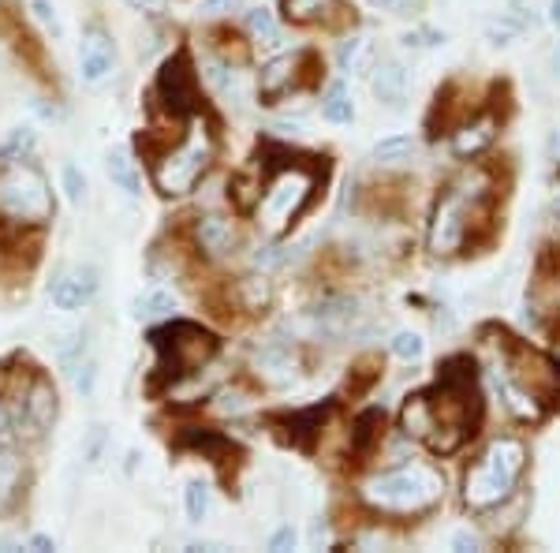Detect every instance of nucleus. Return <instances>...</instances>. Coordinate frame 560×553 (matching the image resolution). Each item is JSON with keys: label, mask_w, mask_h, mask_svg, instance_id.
<instances>
[{"label": "nucleus", "mask_w": 560, "mask_h": 553, "mask_svg": "<svg viewBox=\"0 0 560 553\" xmlns=\"http://www.w3.org/2000/svg\"><path fill=\"white\" fill-rule=\"evenodd\" d=\"M501 180L493 165H467L460 169L434 202L426 243L437 258L478 255L475 247L493 236L497 228V206H501Z\"/></svg>", "instance_id": "1"}, {"label": "nucleus", "mask_w": 560, "mask_h": 553, "mask_svg": "<svg viewBox=\"0 0 560 553\" xmlns=\"http://www.w3.org/2000/svg\"><path fill=\"white\" fill-rule=\"evenodd\" d=\"M531 464L527 441L516 434L486 441V449L463 468V505L471 512H493L512 501Z\"/></svg>", "instance_id": "2"}, {"label": "nucleus", "mask_w": 560, "mask_h": 553, "mask_svg": "<svg viewBox=\"0 0 560 553\" xmlns=\"http://www.w3.org/2000/svg\"><path fill=\"white\" fill-rule=\"evenodd\" d=\"M366 509L389 516V520H422L441 505L445 497V479L430 464H400L392 471L370 475L359 490Z\"/></svg>", "instance_id": "3"}, {"label": "nucleus", "mask_w": 560, "mask_h": 553, "mask_svg": "<svg viewBox=\"0 0 560 553\" xmlns=\"http://www.w3.org/2000/svg\"><path fill=\"white\" fill-rule=\"evenodd\" d=\"M430 408H434V434L426 438V449L434 456H452L460 453L467 441L482 430L486 419V400L478 385H456L437 378L430 389Z\"/></svg>", "instance_id": "4"}, {"label": "nucleus", "mask_w": 560, "mask_h": 553, "mask_svg": "<svg viewBox=\"0 0 560 553\" xmlns=\"http://www.w3.org/2000/svg\"><path fill=\"white\" fill-rule=\"evenodd\" d=\"M497 352L504 363V382L516 389L519 397H527L542 412V408H560V359L542 352L534 344L512 337L508 329H497Z\"/></svg>", "instance_id": "5"}, {"label": "nucleus", "mask_w": 560, "mask_h": 553, "mask_svg": "<svg viewBox=\"0 0 560 553\" xmlns=\"http://www.w3.org/2000/svg\"><path fill=\"white\" fill-rule=\"evenodd\" d=\"M314 187H318V172L303 169L295 161L288 169H280L258 199V225L266 228L269 236H284L310 206Z\"/></svg>", "instance_id": "6"}, {"label": "nucleus", "mask_w": 560, "mask_h": 553, "mask_svg": "<svg viewBox=\"0 0 560 553\" xmlns=\"http://www.w3.org/2000/svg\"><path fill=\"white\" fill-rule=\"evenodd\" d=\"M0 217L15 225H42L53 217V191L34 165L12 161L0 172Z\"/></svg>", "instance_id": "7"}, {"label": "nucleus", "mask_w": 560, "mask_h": 553, "mask_svg": "<svg viewBox=\"0 0 560 553\" xmlns=\"http://www.w3.org/2000/svg\"><path fill=\"white\" fill-rule=\"evenodd\" d=\"M150 341H154L157 355H161L157 370H168L172 382L183 378V374L202 370L213 355H217V337H213L210 329L195 326V322H183V318L180 322H168V326L154 329Z\"/></svg>", "instance_id": "8"}, {"label": "nucleus", "mask_w": 560, "mask_h": 553, "mask_svg": "<svg viewBox=\"0 0 560 553\" xmlns=\"http://www.w3.org/2000/svg\"><path fill=\"white\" fill-rule=\"evenodd\" d=\"M210 161H213V139L202 128H195L176 150H168L154 165L157 191H161V195H187V191L206 176Z\"/></svg>", "instance_id": "9"}, {"label": "nucleus", "mask_w": 560, "mask_h": 553, "mask_svg": "<svg viewBox=\"0 0 560 553\" xmlns=\"http://www.w3.org/2000/svg\"><path fill=\"white\" fill-rule=\"evenodd\" d=\"M318 68L322 64H318L314 53H284V57H273L262 68V75H258V94H262L266 105H280V98H288L292 90L314 83L310 71Z\"/></svg>", "instance_id": "10"}, {"label": "nucleus", "mask_w": 560, "mask_h": 553, "mask_svg": "<svg viewBox=\"0 0 560 553\" xmlns=\"http://www.w3.org/2000/svg\"><path fill=\"white\" fill-rule=\"evenodd\" d=\"M157 94L168 105V113L176 116H191L195 113V98H198V83H195V71H191V60L176 53L168 57L157 71Z\"/></svg>", "instance_id": "11"}, {"label": "nucleus", "mask_w": 560, "mask_h": 553, "mask_svg": "<svg viewBox=\"0 0 560 553\" xmlns=\"http://www.w3.org/2000/svg\"><path fill=\"white\" fill-rule=\"evenodd\" d=\"M501 124L504 120L493 113V109H478V113H471L460 128L452 131V154L460 157V161H475V157H482L493 142H497Z\"/></svg>", "instance_id": "12"}, {"label": "nucleus", "mask_w": 560, "mask_h": 553, "mask_svg": "<svg viewBox=\"0 0 560 553\" xmlns=\"http://www.w3.org/2000/svg\"><path fill=\"white\" fill-rule=\"evenodd\" d=\"M527 318L542 322V326L560 318V258L557 262L546 258L534 273L531 288H527Z\"/></svg>", "instance_id": "13"}, {"label": "nucleus", "mask_w": 560, "mask_h": 553, "mask_svg": "<svg viewBox=\"0 0 560 553\" xmlns=\"http://www.w3.org/2000/svg\"><path fill=\"white\" fill-rule=\"evenodd\" d=\"M112 71H116V45L105 30H86L83 45H79V79L86 86L105 83Z\"/></svg>", "instance_id": "14"}, {"label": "nucleus", "mask_w": 560, "mask_h": 553, "mask_svg": "<svg viewBox=\"0 0 560 553\" xmlns=\"http://www.w3.org/2000/svg\"><path fill=\"white\" fill-rule=\"evenodd\" d=\"M284 8V19L295 23V27H344V23H355L351 12L340 4V0H280Z\"/></svg>", "instance_id": "15"}, {"label": "nucleus", "mask_w": 560, "mask_h": 553, "mask_svg": "<svg viewBox=\"0 0 560 553\" xmlns=\"http://www.w3.org/2000/svg\"><path fill=\"white\" fill-rule=\"evenodd\" d=\"M98 292V270L94 266H79V270L64 273L60 281L53 284V303L60 311H79L86 307Z\"/></svg>", "instance_id": "16"}, {"label": "nucleus", "mask_w": 560, "mask_h": 553, "mask_svg": "<svg viewBox=\"0 0 560 553\" xmlns=\"http://www.w3.org/2000/svg\"><path fill=\"white\" fill-rule=\"evenodd\" d=\"M370 90L378 105H389V109H400L407 101V90H411V71L400 64V60H381L374 75H370Z\"/></svg>", "instance_id": "17"}, {"label": "nucleus", "mask_w": 560, "mask_h": 553, "mask_svg": "<svg viewBox=\"0 0 560 553\" xmlns=\"http://www.w3.org/2000/svg\"><path fill=\"white\" fill-rule=\"evenodd\" d=\"M385 441V408H366V412L355 415L351 423V460L363 464L381 449Z\"/></svg>", "instance_id": "18"}, {"label": "nucleus", "mask_w": 560, "mask_h": 553, "mask_svg": "<svg viewBox=\"0 0 560 553\" xmlns=\"http://www.w3.org/2000/svg\"><path fill=\"white\" fill-rule=\"evenodd\" d=\"M195 243L213 258L228 255L236 247V225L221 213H202L195 221Z\"/></svg>", "instance_id": "19"}, {"label": "nucleus", "mask_w": 560, "mask_h": 553, "mask_svg": "<svg viewBox=\"0 0 560 553\" xmlns=\"http://www.w3.org/2000/svg\"><path fill=\"white\" fill-rule=\"evenodd\" d=\"M56 419V393L45 382H38L30 389V397L23 400V412H19V426L27 423L30 434H42L45 426H53Z\"/></svg>", "instance_id": "20"}, {"label": "nucleus", "mask_w": 560, "mask_h": 553, "mask_svg": "<svg viewBox=\"0 0 560 553\" xmlns=\"http://www.w3.org/2000/svg\"><path fill=\"white\" fill-rule=\"evenodd\" d=\"M329 415H333V400H325V404H310V408H299V412L288 415V430H292L295 445L310 449V441L322 434V426L329 423Z\"/></svg>", "instance_id": "21"}, {"label": "nucleus", "mask_w": 560, "mask_h": 553, "mask_svg": "<svg viewBox=\"0 0 560 553\" xmlns=\"http://www.w3.org/2000/svg\"><path fill=\"white\" fill-rule=\"evenodd\" d=\"M531 27H534V12H527V8H512V12H501L497 19L486 23V42L490 45H512L516 38H523Z\"/></svg>", "instance_id": "22"}, {"label": "nucleus", "mask_w": 560, "mask_h": 553, "mask_svg": "<svg viewBox=\"0 0 560 553\" xmlns=\"http://www.w3.org/2000/svg\"><path fill=\"white\" fill-rule=\"evenodd\" d=\"M258 374L266 378L269 385H292L295 382V359L288 348H277V344H266L258 352Z\"/></svg>", "instance_id": "23"}, {"label": "nucleus", "mask_w": 560, "mask_h": 553, "mask_svg": "<svg viewBox=\"0 0 560 553\" xmlns=\"http://www.w3.org/2000/svg\"><path fill=\"white\" fill-rule=\"evenodd\" d=\"M336 64H340V71H348V75H366L370 64H374V42L363 38V34H355V38H348V42H340V49H336Z\"/></svg>", "instance_id": "24"}, {"label": "nucleus", "mask_w": 560, "mask_h": 553, "mask_svg": "<svg viewBox=\"0 0 560 553\" xmlns=\"http://www.w3.org/2000/svg\"><path fill=\"white\" fill-rule=\"evenodd\" d=\"M355 311H359V299L355 296H325L322 303H314L310 318L325 322V326H344V322L355 318Z\"/></svg>", "instance_id": "25"}, {"label": "nucleus", "mask_w": 560, "mask_h": 553, "mask_svg": "<svg viewBox=\"0 0 560 553\" xmlns=\"http://www.w3.org/2000/svg\"><path fill=\"white\" fill-rule=\"evenodd\" d=\"M109 180L124 191L127 199H139L142 195V176L127 154H109Z\"/></svg>", "instance_id": "26"}, {"label": "nucleus", "mask_w": 560, "mask_h": 553, "mask_svg": "<svg viewBox=\"0 0 560 553\" xmlns=\"http://www.w3.org/2000/svg\"><path fill=\"white\" fill-rule=\"evenodd\" d=\"M322 116L329 120V124H351V120H355V101H351L348 86H344V83H333L329 90H325V98H322Z\"/></svg>", "instance_id": "27"}, {"label": "nucleus", "mask_w": 560, "mask_h": 553, "mask_svg": "<svg viewBox=\"0 0 560 553\" xmlns=\"http://www.w3.org/2000/svg\"><path fill=\"white\" fill-rule=\"evenodd\" d=\"M19 486H23V460L4 449V453H0V509L12 505V497L19 494Z\"/></svg>", "instance_id": "28"}, {"label": "nucleus", "mask_w": 560, "mask_h": 553, "mask_svg": "<svg viewBox=\"0 0 560 553\" xmlns=\"http://www.w3.org/2000/svg\"><path fill=\"white\" fill-rule=\"evenodd\" d=\"M34 150H38V135L30 128H15L0 142V161H27Z\"/></svg>", "instance_id": "29"}, {"label": "nucleus", "mask_w": 560, "mask_h": 553, "mask_svg": "<svg viewBox=\"0 0 560 553\" xmlns=\"http://www.w3.org/2000/svg\"><path fill=\"white\" fill-rule=\"evenodd\" d=\"M411 154H415V139H411V135H389V139H381L378 146H374V161H381V165L407 161Z\"/></svg>", "instance_id": "30"}, {"label": "nucleus", "mask_w": 560, "mask_h": 553, "mask_svg": "<svg viewBox=\"0 0 560 553\" xmlns=\"http://www.w3.org/2000/svg\"><path fill=\"white\" fill-rule=\"evenodd\" d=\"M176 311V296L172 292H146L142 299H135V318H165Z\"/></svg>", "instance_id": "31"}, {"label": "nucleus", "mask_w": 560, "mask_h": 553, "mask_svg": "<svg viewBox=\"0 0 560 553\" xmlns=\"http://www.w3.org/2000/svg\"><path fill=\"white\" fill-rule=\"evenodd\" d=\"M404 42V49H415V53H430V49H441V45L448 42V34L441 27H411L400 38Z\"/></svg>", "instance_id": "32"}, {"label": "nucleus", "mask_w": 560, "mask_h": 553, "mask_svg": "<svg viewBox=\"0 0 560 553\" xmlns=\"http://www.w3.org/2000/svg\"><path fill=\"white\" fill-rule=\"evenodd\" d=\"M183 505H187V520L191 524H202L206 520V512H210V486L206 483H187V490H183Z\"/></svg>", "instance_id": "33"}, {"label": "nucleus", "mask_w": 560, "mask_h": 553, "mask_svg": "<svg viewBox=\"0 0 560 553\" xmlns=\"http://www.w3.org/2000/svg\"><path fill=\"white\" fill-rule=\"evenodd\" d=\"M247 30H251L254 38H262L266 45L280 42L277 19H273V12H266V8H251V12H247Z\"/></svg>", "instance_id": "34"}, {"label": "nucleus", "mask_w": 560, "mask_h": 553, "mask_svg": "<svg viewBox=\"0 0 560 553\" xmlns=\"http://www.w3.org/2000/svg\"><path fill=\"white\" fill-rule=\"evenodd\" d=\"M183 445H187V449H195V453H202V456H210V460H217L224 449H232V445H228V438L213 434V430H195L191 438H183Z\"/></svg>", "instance_id": "35"}, {"label": "nucleus", "mask_w": 560, "mask_h": 553, "mask_svg": "<svg viewBox=\"0 0 560 553\" xmlns=\"http://www.w3.org/2000/svg\"><path fill=\"white\" fill-rule=\"evenodd\" d=\"M422 352H426V341H422L419 333L404 329V333H396V337H392V355H396V359L415 363V359H422Z\"/></svg>", "instance_id": "36"}, {"label": "nucleus", "mask_w": 560, "mask_h": 553, "mask_svg": "<svg viewBox=\"0 0 560 553\" xmlns=\"http://www.w3.org/2000/svg\"><path fill=\"white\" fill-rule=\"evenodd\" d=\"M269 284L262 277H251V281H243V303H247V311H262L269 303Z\"/></svg>", "instance_id": "37"}, {"label": "nucleus", "mask_w": 560, "mask_h": 553, "mask_svg": "<svg viewBox=\"0 0 560 553\" xmlns=\"http://www.w3.org/2000/svg\"><path fill=\"white\" fill-rule=\"evenodd\" d=\"M30 12H34V19H38L42 27H49V30L60 34V15H56L53 0H30Z\"/></svg>", "instance_id": "38"}, {"label": "nucleus", "mask_w": 560, "mask_h": 553, "mask_svg": "<svg viewBox=\"0 0 560 553\" xmlns=\"http://www.w3.org/2000/svg\"><path fill=\"white\" fill-rule=\"evenodd\" d=\"M64 187H68V199L71 202H83L86 195V176L75 165H64Z\"/></svg>", "instance_id": "39"}, {"label": "nucleus", "mask_w": 560, "mask_h": 553, "mask_svg": "<svg viewBox=\"0 0 560 553\" xmlns=\"http://www.w3.org/2000/svg\"><path fill=\"white\" fill-rule=\"evenodd\" d=\"M295 542H299V535H295L292 524L277 527L273 535H269V550H295Z\"/></svg>", "instance_id": "40"}, {"label": "nucleus", "mask_w": 560, "mask_h": 553, "mask_svg": "<svg viewBox=\"0 0 560 553\" xmlns=\"http://www.w3.org/2000/svg\"><path fill=\"white\" fill-rule=\"evenodd\" d=\"M448 546H452V550H460V553H475V550H482V539H478L475 531H456Z\"/></svg>", "instance_id": "41"}, {"label": "nucleus", "mask_w": 560, "mask_h": 553, "mask_svg": "<svg viewBox=\"0 0 560 553\" xmlns=\"http://www.w3.org/2000/svg\"><path fill=\"white\" fill-rule=\"evenodd\" d=\"M243 0H202L198 12L202 15H224V12H236Z\"/></svg>", "instance_id": "42"}, {"label": "nucleus", "mask_w": 560, "mask_h": 553, "mask_svg": "<svg viewBox=\"0 0 560 553\" xmlns=\"http://www.w3.org/2000/svg\"><path fill=\"white\" fill-rule=\"evenodd\" d=\"M280 262H284V255H280L277 247H262V251L254 255V266H258V270H269V266H280Z\"/></svg>", "instance_id": "43"}, {"label": "nucleus", "mask_w": 560, "mask_h": 553, "mask_svg": "<svg viewBox=\"0 0 560 553\" xmlns=\"http://www.w3.org/2000/svg\"><path fill=\"white\" fill-rule=\"evenodd\" d=\"M131 8H139V12H154V8H161V0H127Z\"/></svg>", "instance_id": "44"}, {"label": "nucleus", "mask_w": 560, "mask_h": 553, "mask_svg": "<svg viewBox=\"0 0 560 553\" xmlns=\"http://www.w3.org/2000/svg\"><path fill=\"white\" fill-rule=\"evenodd\" d=\"M549 71L560 79V45H553V53H549Z\"/></svg>", "instance_id": "45"}, {"label": "nucleus", "mask_w": 560, "mask_h": 553, "mask_svg": "<svg viewBox=\"0 0 560 553\" xmlns=\"http://www.w3.org/2000/svg\"><path fill=\"white\" fill-rule=\"evenodd\" d=\"M549 23L560 30V0H549Z\"/></svg>", "instance_id": "46"}, {"label": "nucleus", "mask_w": 560, "mask_h": 553, "mask_svg": "<svg viewBox=\"0 0 560 553\" xmlns=\"http://www.w3.org/2000/svg\"><path fill=\"white\" fill-rule=\"evenodd\" d=\"M30 546H34V550H53V539H45V535H34V539H30Z\"/></svg>", "instance_id": "47"}, {"label": "nucleus", "mask_w": 560, "mask_h": 553, "mask_svg": "<svg viewBox=\"0 0 560 553\" xmlns=\"http://www.w3.org/2000/svg\"><path fill=\"white\" fill-rule=\"evenodd\" d=\"M366 4H374V8H392L396 0H366Z\"/></svg>", "instance_id": "48"}, {"label": "nucleus", "mask_w": 560, "mask_h": 553, "mask_svg": "<svg viewBox=\"0 0 560 553\" xmlns=\"http://www.w3.org/2000/svg\"><path fill=\"white\" fill-rule=\"evenodd\" d=\"M553 150H560V135H557V139H553Z\"/></svg>", "instance_id": "49"}, {"label": "nucleus", "mask_w": 560, "mask_h": 553, "mask_svg": "<svg viewBox=\"0 0 560 553\" xmlns=\"http://www.w3.org/2000/svg\"><path fill=\"white\" fill-rule=\"evenodd\" d=\"M0 426H4V412H0Z\"/></svg>", "instance_id": "50"}, {"label": "nucleus", "mask_w": 560, "mask_h": 553, "mask_svg": "<svg viewBox=\"0 0 560 553\" xmlns=\"http://www.w3.org/2000/svg\"><path fill=\"white\" fill-rule=\"evenodd\" d=\"M557 176H560V169H557Z\"/></svg>", "instance_id": "51"}]
</instances>
